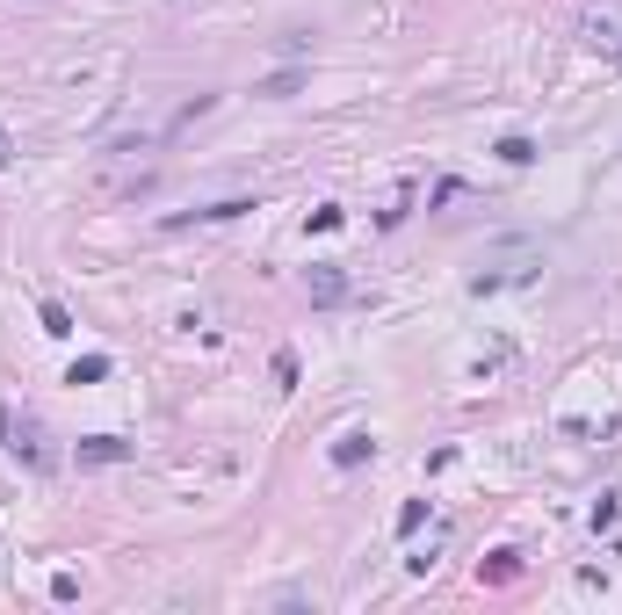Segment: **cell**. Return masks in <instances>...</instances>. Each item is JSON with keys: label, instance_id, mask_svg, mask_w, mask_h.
I'll use <instances>...</instances> for the list:
<instances>
[{"label": "cell", "instance_id": "cell-1", "mask_svg": "<svg viewBox=\"0 0 622 615\" xmlns=\"http://www.w3.org/2000/svg\"><path fill=\"white\" fill-rule=\"evenodd\" d=\"M304 297L326 312V304H348V297H355V283H348V268H340V261H319V268L304 275Z\"/></svg>", "mask_w": 622, "mask_h": 615}, {"label": "cell", "instance_id": "cell-2", "mask_svg": "<svg viewBox=\"0 0 622 615\" xmlns=\"http://www.w3.org/2000/svg\"><path fill=\"white\" fill-rule=\"evenodd\" d=\"M326 456H333L340 471H355V464H369V456H377V435H369V427H348V435H340Z\"/></svg>", "mask_w": 622, "mask_h": 615}, {"label": "cell", "instance_id": "cell-3", "mask_svg": "<svg viewBox=\"0 0 622 615\" xmlns=\"http://www.w3.org/2000/svg\"><path fill=\"white\" fill-rule=\"evenodd\" d=\"M579 37L594 44V51H608V58H622V22H615V15H586Z\"/></svg>", "mask_w": 622, "mask_h": 615}, {"label": "cell", "instance_id": "cell-4", "mask_svg": "<svg viewBox=\"0 0 622 615\" xmlns=\"http://www.w3.org/2000/svg\"><path fill=\"white\" fill-rule=\"evenodd\" d=\"M73 456H80V464H123V456H131V442H116V435H87V442H73Z\"/></svg>", "mask_w": 622, "mask_h": 615}, {"label": "cell", "instance_id": "cell-5", "mask_svg": "<svg viewBox=\"0 0 622 615\" xmlns=\"http://www.w3.org/2000/svg\"><path fill=\"white\" fill-rule=\"evenodd\" d=\"M239 210H254L246 196H225V203H203V210H181V218H167V225H217V218H239Z\"/></svg>", "mask_w": 622, "mask_h": 615}, {"label": "cell", "instance_id": "cell-6", "mask_svg": "<svg viewBox=\"0 0 622 615\" xmlns=\"http://www.w3.org/2000/svg\"><path fill=\"white\" fill-rule=\"evenodd\" d=\"M37 319H44V333H51V341H66V333H73V312H66L58 297H44V304H37Z\"/></svg>", "mask_w": 622, "mask_h": 615}, {"label": "cell", "instance_id": "cell-7", "mask_svg": "<svg viewBox=\"0 0 622 615\" xmlns=\"http://www.w3.org/2000/svg\"><path fill=\"white\" fill-rule=\"evenodd\" d=\"M109 369H116L109 355H80V362L66 369V384H102V377H109Z\"/></svg>", "mask_w": 622, "mask_h": 615}, {"label": "cell", "instance_id": "cell-8", "mask_svg": "<svg viewBox=\"0 0 622 615\" xmlns=\"http://www.w3.org/2000/svg\"><path fill=\"white\" fill-rule=\"evenodd\" d=\"M492 152H500L507 167H528V160H536V138H521V131H507V138L492 145Z\"/></svg>", "mask_w": 622, "mask_h": 615}, {"label": "cell", "instance_id": "cell-9", "mask_svg": "<svg viewBox=\"0 0 622 615\" xmlns=\"http://www.w3.org/2000/svg\"><path fill=\"white\" fill-rule=\"evenodd\" d=\"M15 456H29V464H51V449H44V435H37V427H22V435H15Z\"/></svg>", "mask_w": 622, "mask_h": 615}, {"label": "cell", "instance_id": "cell-10", "mask_svg": "<svg viewBox=\"0 0 622 615\" xmlns=\"http://www.w3.org/2000/svg\"><path fill=\"white\" fill-rule=\"evenodd\" d=\"M521 572V550H492V565H478V579H514Z\"/></svg>", "mask_w": 622, "mask_h": 615}, {"label": "cell", "instance_id": "cell-11", "mask_svg": "<svg viewBox=\"0 0 622 615\" xmlns=\"http://www.w3.org/2000/svg\"><path fill=\"white\" fill-rule=\"evenodd\" d=\"M304 225H311V232H340V225H348V210H340V203H319Z\"/></svg>", "mask_w": 622, "mask_h": 615}, {"label": "cell", "instance_id": "cell-12", "mask_svg": "<svg viewBox=\"0 0 622 615\" xmlns=\"http://www.w3.org/2000/svg\"><path fill=\"white\" fill-rule=\"evenodd\" d=\"M275 384H283V391L297 384V348H275Z\"/></svg>", "mask_w": 622, "mask_h": 615}, {"label": "cell", "instance_id": "cell-13", "mask_svg": "<svg viewBox=\"0 0 622 615\" xmlns=\"http://www.w3.org/2000/svg\"><path fill=\"white\" fill-rule=\"evenodd\" d=\"M420 521H427V500H406V507H398V536H413Z\"/></svg>", "mask_w": 622, "mask_h": 615}, {"label": "cell", "instance_id": "cell-14", "mask_svg": "<svg viewBox=\"0 0 622 615\" xmlns=\"http://www.w3.org/2000/svg\"><path fill=\"white\" fill-rule=\"evenodd\" d=\"M0 167H15V138L8 131H0Z\"/></svg>", "mask_w": 622, "mask_h": 615}]
</instances>
